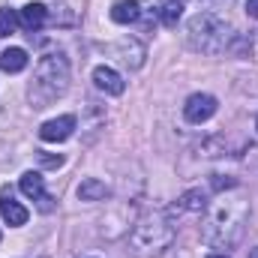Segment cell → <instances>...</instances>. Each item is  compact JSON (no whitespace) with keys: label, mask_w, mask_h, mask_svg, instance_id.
I'll use <instances>...</instances> for the list:
<instances>
[{"label":"cell","mask_w":258,"mask_h":258,"mask_svg":"<svg viewBox=\"0 0 258 258\" xmlns=\"http://www.w3.org/2000/svg\"><path fill=\"white\" fill-rule=\"evenodd\" d=\"M246 222H249V201L243 195H234V198L222 195L207 207V216L201 222V240L210 249L228 252L243 240Z\"/></svg>","instance_id":"cell-1"},{"label":"cell","mask_w":258,"mask_h":258,"mask_svg":"<svg viewBox=\"0 0 258 258\" xmlns=\"http://www.w3.org/2000/svg\"><path fill=\"white\" fill-rule=\"evenodd\" d=\"M177 237V225L168 216V210H147L132 222L129 231V255L132 258H159L171 249Z\"/></svg>","instance_id":"cell-2"},{"label":"cell","mask_w":258,"mask_h":258,"mask_svg":"<svg viewBox=\"0 0 258 258\" xmlns=\"http://www.w3.org/2000/svg\"><path fill=\"white\" fill-rule=\"evenodd\" d=\"M69 60L60 51H51V54H42L36 72H33V81H30V90H27V99L33 108H48L54 99H60L66 90H69Z\"/></svg>","instance_id":"cell-3"},{"label":"cell","mask_w":258,"mask_h":258,"mask_svg":"<svg viewBox=\"0 0 258 258\" xmlns=\"http://www.w3.org/2000/svg\"><path fill=\"white\" fill-rule=\"evenodd\" d=\"M186 45L198 54H222L231 48V42L237 39V33L231 30V24L213 12H198L186 21Z\"/></svg>","instance_id":"cell-4"},{"label":"cell","mask_w":258,"mask_h":258,"mask_svg":"<svg viewBox=\"0 0 258 258\" xmlns=\"http://www.w3.org/2000/svg\"><path fill=\"white\" fill-rule=\"evenodd\" d=\"M216 108H219V102H216V96H210V93H192L186 102H183V117L195 123V126H201V123H207L213 114H216Z\"/></svg>","instance_id":"cell-5"},{"label":"cell","mask_w":258,"mask_h":258,"mask_svg":"<svg viewBox=\"0 0 258 258\" xmlns=\"http://www.w3.org/2000/svg\"><path fill=\"white\" fill-rule=\"evenodd\" d=\"M18 186H21V192L27 195V198L39 201V210H45V213H48V210L54 207V204H51L54 198L45 192V177H42L39 171H24V174H21V183H18Z\"/></svg>","instance_id":"cell-6"},{"label":"cell","mask_w":258,"mask_h":258,"mask_svg":"<svg viewBox=\"0 0 258 258\" xmlns=\"http://www.w3.org/2000/svg\"><path fill=\"white\" fill-rule=\"evenodd\" d=\"M75 126H78V120H75L72 114H60V117L45 120V123L39 126V138L48 141V144H60V141H66V138H72Z\"/></svg>","instance_id":"cell-7"},{"label":"cell","mask_w":258,"mask_h":258,"mask_svg":"<svg viewBox=\"0 0 258 258\" xmlns=\"http://www.w3.org/2000/svg\"><path fill=\"white\" fill-rule=\"evenodd\" d=\"M111 51H114V57H117L123 66H129V69H141V66H144V57H147L144 45H141L138 39H132V36L120 39V42H114Z\"/></svg>","instance_id":"cell-8"},{"label":"cell","mask_w":258,"mask_h":258,"mask_svg":"<svg viewBox=\"0 0 258 258\" xmlns=\"http://www.w3.org/2000/svg\"><path fill=\"white\" fill-rule=\"evenodd\" d=\"M0 216H3V222H9L12 228H21V225L30 219V210H27L21 201L12 198V189H3V192H0Z\"/></svg>","instance_id":"cell-9"},{"label":"cell","mask_w":258,"mask_h":258,"mask_svg":"<svg viewBox=\"0 0 258 258\" xmlns=\"http://www.w3.org/2000/svg\"><path fill=\"white\" fill-rule=\"evenodd\" d=\"M93 84H96V90H102V93H108V96H120V93L126 90L123 75H120L117 69H111V66H96V69H93Z\"/></svg>","instance_id":"cell-10"},{"label":"cell","mask_w":258,"mask_h":258,"mask_svg":"<svg viewBox=\"0 0 258 258\" xmlns=\"http://www.w3.org/2000/svg\"><path fill=\"white\" fill-rule=\"evenodd\" d=\"M168 210V216L174 219V216H183V213H201V210H207V192H201V189H186V192L180 195L171 207H165Z\"/></svg>","instance_id":"cell-11"},{"label":"cell","mask_w":258,"mask_h":258,"mask_svg":"<svg viewBox=\"0 0 258 258\" xmlns=\"http://www.w3.org/2000/svg\"><path fill=\"white\" fill-rule=\"evenodd\" d=\"M18 21H21L24 30L36 33V30L45 27V21H48V6H45V3H24V6L18 9Z\"/></svg>","instance_id":"cell-12"},{"label":"cell","mask_w":258,"mask_h":258,"mask_svg":"<svg viewBox=\"0 0 258 258\" xmlns=\"http://www.w3.org/2000/svg\"><path fill=\"white\" fill-rule=\"evenodd\" d=\"M141 18V3L138 0H117L111 6V21L114 24H135Z\"/></svg>","instance_id":"cell-13"},{"label":"cell","mask_w":258,"mask_h":258,"mask_svg":"<svg viewBox=\"0 0 258 258\" xmlns=\"http://www.w3.org/2000/svg\"><path fill=\"white\" fill-rule=\"evenodd\" d=\"M27 63H30V57H27V51H24V48H6V51L0 54V69H3V72H9V75H15V72L27 69Z\"/></svg>","instance_id":"cell-14"},{"label":"cell","mask_w":258,"mask_h":258,"mask_svg":"<svg viewBox=\"0 0 258 258\" xmlns=\"http://www.w3.org/2000/svg\"><path fill=\"white\" fill-rule=\"evenodd\" d=\"M111 195V189L102 183V180H96V177H87V180H81V186H78V198L81 201H105Z\"/></svg>","instance_id":"cell-15"},{"label":"cell","mask_w":258,"mask_h":258,"mask_svg":"<svg viewBox=\"0 0 258 258\" xmlns=\"http://www.w3.org/2000/svg\"><path fill=\"white\" fill-rule=\"evenodd\" d=\"M159 12V21H162V27H177V21H180V15H183V3L180 0H162V6L156 9Z\"/></svg>","instance_id":"cell-16"},{"label":"cell","mask_w":258,"mask_h":258,"mask_svg":"<svg viewBox=\"0 0 258 258\" xmlns=\"http://www.w3.org/2000/svg\"><path fill=\"white\" fill-rule=\"evenodd\" d=\"M18 27H21L18 12H15V9H9V6H3V9H0V39H3V36H12Z\"/></svg>","instance_id":"cell-17"},{"label":"cell","mask_w":258,"mask_h":258,"mask_svg":"<svg viewBox=\"0 0 258 258\" xmlns=\"http://www.w3.org/2000/svg\"><path fill=\"white\" fill-rule=\"evenodd\" d=\"M237 177H231V174H210V189L213 192H225V189H237Z\"/></svg>","instance_id":"cell-18"},{"label":"cell","mask_w":258,"mask_h":258,"mask_svg":"<svg viewBox=\"0 0 258 258\" xmlns=\"http://www.w3.org/2000/svg\"><path fill=\"white\" fill-rule=\"evenodd\" d=\"M48 18L54 21V24H75V12H72V6H54V9H48Z\"/></svg>","instance_id":"cell-19"},{"label":"cell","mask_w":258,"mask_h":258,"mask_svg":"<svg viewBox=\"0 0 258 258\" xmlns=\"http://www.w3.org/2000/svg\"><path fill=\"white\" fill-rule=\"evenodd\" d=\"M39 162H42L45 168H60V165H63V156H51V153L39 150Z\"/></svg>","instance_id":"cell-20"},{"label":"cell","mask_w":258,"mask_h":258,"mask_svg":"<svg viewBox=\"0 0 258 258\" xmlns=\"http://www.w3.org/2000/svg\"><path fill=\"white\" fill-rule=\"evenodd\" d=\"M246 15L249 18H258V0H246Z\"/></svg>","instance_id":"cell-21"},{"label":"cell","mask_w":258,"mask_h":258,"mask_svg":"<svg viewBox=\"0 0 258 258\" xmlns=\"http://www.w3.org/2000/svg\"><path fill=\"white\" fill-rule=\"evenodd\" d=\"M207 258H228L225 252H213V255H207Z\"/></svg>","instance_id":"cell-22"},{"label":"cell","mask_w":258,"mask_h":258,"mask_svg":"<svg viewBox=\"0 0 258 258\" xmlns=\"http://www.w3.org/2000/svg\"><path fill=\"white\" fill-rule=\"evenodd\" d=\"M249 258H258V246H255V249H252V252H249Z\"/></svg>","instance_id":"cell-23"},{"label":"cell","mask_w":258,"mask_h":258,"mask_svg":"<svg viewBox=\"0 0 258 258\" xmlns=\"http://www.w3.org/2000/svg\"><path fill=\"white\" fill-rule=\"evenodd\" d=\"M255 129H258V114H255Z\"/></svg>","instance_id":"cell-24"}]
</instances>
